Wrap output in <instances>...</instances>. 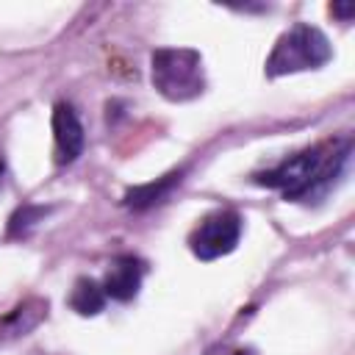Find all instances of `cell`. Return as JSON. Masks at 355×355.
Returning a JSON list of instances; mask_svg holds the SVG:
<instances>
[{"label":"cell","instance_id":"cell-4","mask_svg":"<svg viewBox=\"0 0 355 355\" xmlns=\"http://www.w3.org/2000/svg\"><path fill=\"white\" fill-rule=\"evenodd\" d=\"M239 236H241V216L236 211H214L194 227L189 244L200 261H214L227 255L239 244Z\"/></svg>","mask_w":355,"mask_h":355},{"label":"cell","instance_id":"cell-5","mask_svg":"<svg viewBox=\"0 0 355 355\" xmlns=\"http://www.w3.org/2000/svg\"><path fill=\"white\" fill-rule=\"evenodd\" d=\"M53 139H55V161L72 164L83 153V125L72 105L58 103L53 108Z\"/></svg>","mask_w":355,"mask_h":355},{"label":"cell","instance_id":"cell-7","mask_svg":"<svg viewBox=\"0 0 355 355\" xmlns=\"http://www.w3.org/2000/svg\"><path fill=\"white\" fill-rule=\"evenodd\" d=\"M69 305H72V311H78L80 316H94V313H100L103 305H105V291H103V286H100L97 280L80 277V280H75V286H72Z\"/></svg>","mask_w":355,"mask_h":355},{"label":"cell","instance_id":"cell-10","mask_svg":"<svg viewBox=\"0 0 355 355\" xmlns=\"http://www.w3.org/2000/svg\"><path fill=\"white\" fill-rule=\"evenodd\" d=\"M44 214H47V211H44V208H36V205H25V208H19V211L11 216V225H8L11 236H25V233H28Z\"/></svg>","mask_w":355,"mask_h":355},{"label":"cell","instance_id":"cell-12","mask_svg":"<svg viewBox=\"0 0 355 355\" xmlns=\"http://www.w3.org/2000/svg\"><path fill=\"white\" fill-rule=\"evenodd\" d=\"M3 175H6V164H3V158H0V186H3Z\"/></svg>","mask_w":355,"mask_h":355},{"label":"cell","instance_id":"cell-11","mask_svg":"<svg viewBox=\"0 0 355 355\" xmlns=\"http://www.w3.org/2000/svg\"><path fill=\"white\" fill-rule=\"evenodd\" d=\"M333 11L341 14V17H349L352 14V6H333Z\"/></svg>","mask_w":355,"mask_h":355},{"label":"cell","instance_id":"cell-3","mask_svg":"<svg viewBox=\"0 0 355 355\" xmlns=\"http://www.w3.org/2000/svg\"><path fill=\"white\" fill-rule=\"evenodd\" d=\"M333 50L327 36L313 25H294L286 31L266 58V75H288L302 69H319L330 61Z\"/></svg>","mask_w":355,"mask_h":355},{"label":"cell","instance_id":"cell-8","mask_svg":"<svg viewBox=\"0 0 355 355\" xmlns=\"http://www.w3.org/2000/svg\"><path fill=\"white\" fill-rule=\"evenodd\" d=\"M175 183H180V172H172V175H166V178H161L158 183H147V186H139V189H130L128 194H125V205H130V208H144V205H153V202H158Z\"/></svg>","mask_w":355,"mask_h":355},{"label":"cell","instance_id":"cell-9","mask_svg":"<svg viewBox=\"0 0 355 355\" xmlns=\"http://www.w3.org/2000/svg\"><path fill=\"white\" fill-rule=\"evenodd\" d=\"M47 311V302H39V300H33V302H25V305H19V308H14V313L3 322L6 324V330L11 333V336H19V333H25V330H31L39 319H42V313Z\"/></svg>","mask_w":355,"mask_h":355},{"label":"cell","instance_id":"cell-1","mask_svg":"<svg viewBox=\"0 0 355 355\" xmlns=\"http://www.w3.org/2000/svg\"><path fill=\"white\" fill-rule=\"evenodd\" d=\"M347 155H349L347 144H338V141L316 144L311 150H302V153L286 158L275 169L261 172L255 180L261 186L280 189L286 200H311L322 189H327L333 183V178H338Z\"/></svg>","mask_w":355,"mask_h":355},{"label":"cell","instance_id":"cell-2","mask_svg":"<svg viewBox=\"0 0 355 355\" xmlns=\"http://www.w3.org/2000/svg\"><path fill=\"white\" fill-rule=\"evenodd\" d=\"M153 86L172 103H186L202 94V58L189 47H161L153 53Z\"/></svg>","mask_w":355,"mask_h":355},{"label":"cell","instance_id":"cell-6","mask_svg":"<svg viewBox=\"0 0 355 355\" xmlns=\"http://www.w3.org/2000/svg\"><path fill=\"white\" fill-rule=\"evenodd\" d=\"M141 275H144V266L133 258V255H119L108 263L105 269V280H103V291L105 297L111 300H119V302H128L139 294L141 288Z\"/></svg>","mask_w":355,"mask_h":355}]
</instances>
